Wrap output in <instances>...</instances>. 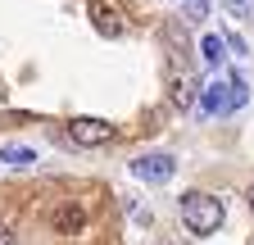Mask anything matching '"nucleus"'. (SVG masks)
<instances>
[{
	"mask_svg": "<svg viewBox=\"0 0 254 245\" xmlns=\"http://www.w3.org/2000/svg\"><path fill=\"white\" fill-rule=\"evenodd\" d=\"M177 209H182V223L186 232H195V236H213L222 227V200L218 195H204V191H182L177 195Z\"/></svg>",
	"mask_w": 254,
	"mask_h": 245,
	"instance_id": "nucleus-1",
	"label": "nucleus"
},
{
	"mask_svg": "<svg viewBox=\"0 0 254 245\" xmlns=\"http://www.w3.org/2000/svg\"><path fill=\"white\" fill-rule=\"evenodd\" d=\"M245 100H250L245 77H227V82H209V86H200V109H204L209 118L232 114V109H241Z\"/></svg>",
	"mask_w": 254,
	"mask_h": 245,
	"instance_id": "nucleus-2",
	"label": "nucleus"
},
{
	"mask_svg": "<svg viewBox=\"0 0 254 245\" xmlns=\"http://www.w3.org/2000/svg\"><path fill=\"white\" fill-rule=\"evenodd\" d=\"M173 173H177V159L164 155V150H150V155H136L132 159V177L136 182H150V186H164Z\"/></svg>",
	"mask_w": 254,
	"mask_h": 245,
	"instance_id": "nucleus-3",
	"label": "nucleus"
},
{
	"mask_svg": "<svg viewBox=\"0 0 254 245\" xmlns=\"http://www.w3.org/2000/svg\"><path fill=\"white\" fill-rule=\"evenodd\" d=\"M68 136L77 145H109L114 141V122H105V118H73L68 122Z\"/></svg>",
	"mask_w": 254,
	"mask_h": 245,
	"instance_id": "nucleus-4",
	"label": "nucleus"
},
{
	"mask_svg": "<svg viewBox=\"0 0 254 245\" xmlns=\"http://www.w3.org/2000/svg\"><path fill=\"white\" fill-rule=\"evenodd\" d=\"M50 227H55L59 236H73V232H82V227H86V213H82V204H59V209L50 213Z\"/></svg>",
	"mask_w": 254,
	"mask_h": 245,
	"instance_id": "nucleus-5",
	"label": "nucleus"
},
{
	"mask_svg": "<svg viewBox=\"0 0 254 245\" xmlns=\"http://www.w3.org/2000/svg\"><path fill=\"white\" fill-rule=\"evenodd\" d=\"M0 164L27 168V164H37V150H32V145H0Z\"/></svg>",
	"mask_w": 254,
	"mask_h": 245,
	"instance_id": "nucleus-6",
	"label": "nucleus"
},
{
	"mask_svg": "<svg viewBox=\"0 0 254 245\" xmlns=\"http://www.w3.org/2000/svg\"><path fill=\"white\" fill-rule=\"evenodd\" d=\"M200 55H204V64H209V68H218L222 59H227V41H222L218 32H209V37L200 41Z\"/></svg>",
	"mask_w": 254,
	"mask_h": 245,
	"instance_id": "nucleus-7",
	"label": "nucleus"
},
{
	"mask_svg": "<svg viewBox=\"0 0 254 245\" xmlns=\"http://www.w3.org/2000/svg\"><path fill=\"white\" fill-rule=\"evenodd\" d=\"M91 18H95V27H100L105 37H118V18L105 9V0H91Z\"/></svg>",
	"mask_w": 254,
	"mask_h": 245,
	"instance_id": "nucleus-8",
	"label": "nucleus"
},
{
	"mask_svg": "<svg viewBox=\"0 0 254 245\" xmlns=\"http://www.w3.org/2000/svg\"><path fill=\"white\" fill-rule=\"evenodd\" d=\"M195 86H200V82H190V77H186V82H177V86H173V105H182V109H186L190 100H195Z\"/></svg>",
	"mask_w": 254,
	"mask_h": 245,
	"instance_id": "nucleus-9",
	"label": "nucleus"
},
{
	"mask_svg": "<svg viewBox=\"0 0 254 245\" xmlns=\"http://www.w3.org/2000/svg\"><path fill=\"white\" fill-rule=\"evenodd\" d=\"M204 14H209V5H204V0H186V18H195V23H200Z\"/></svg>",
	"mask_w": 254,
	"mask_h": 245,
	"instance_id": "nucleus-10",
	"label": "nucleus"
},
{
	"mask_svg": "<svg viewBox=\"0 0 254 245\" xmlns=\"http://www.w3.org/2000/svg\"><path fill=\"white\" fill-rule=\"evenodd\" d=\"M0 245H14V232L9 227H0Z\"/></svg>",
	"mask_w": 254,
	"mask_h": 245,
	"instance_id": "nucleus-11",
	"label": "nucleus"
},
{
	"mask_svg": "<svg viewBox=\"0 0 254 245\" xmlns=\"http://www.w3.org/2000/svg\"><path fill=\"white\" fill-rule=\"evenodd\" d=\"M250 209H254V186H250Z\"/></svg>",
	"mask_w": 254,
	"mask_h": 245,
	"instance_id": "nucleus-12",
	"label": "nucleus"
}]
</instances>
